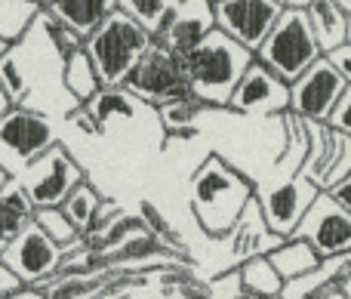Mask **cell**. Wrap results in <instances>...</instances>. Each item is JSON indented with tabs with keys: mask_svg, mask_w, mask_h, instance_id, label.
Wrapping results in <instances>:
<instances>
[{
	"mask_svg": "<svg viewBox=\"0 0 351 299\" xmlns=\"http://www.w3.org/2000/svg\"><path fill=\"white\" fill-rule=\"evenodd\" d=\"M182 62H185L188 93L206 108H225L243 68L253 62V49L237 43L222 28H210V34L188 56H182Z\"/></svg>",
	"mask_w": 351,
	"mask_h": 299,
	"instance_id": "cell-1",
	"label": "cell"
},
{
	"mask_svg": "<svg viewBox=\"0 0 351 299\" xmlns=\"http://www.w3.org/2000/svg\"><path fill=\"white\" fill-rule=\"evenodd\" d=\"M253 182L231 170L219 154H210L191 176V210L200 228L213 238L231 235L243 204L253 198Z\"/></svg>",
	"mask_w": 351,
	"mask_h": 299,
	"instance_id": "cell-2",
	"label": "cell"
},
{
	"mask_svg": "<svg viewBox=\"0 0 351 299\" xmlns=\"http://www.w3.org/2000/svg\"><path fill=\"white\" fill-rule=\"evenodd\" d=\"M152 40H154V34L145 25H139L123 10H111L108 16L84 37V49L99 74V84L121 86Z\"/></svg>",
	"mask_w": 351,
	"mask_h": 299,
	"instance_id": "cell-3",
	"label": "cell"
},
{
	"mask_svg": "<svg viewBox=\"0 0 351 299\" xmlns=\"http://www.w3.org/2000/svg\"><path fill=\"white\" fill-rule=\"evenodd\" d=\"M253 56H256V62H262L268 71H274L287 84L293 77H299L321 56V47H317L315 31H311L305 6L284 3L280 16L274 19V25L262 37V43L256 47Z\"/></svg>",
	"mask_w": 351,
	"mask_h": 299,
	"instance_id": "cell-4",
	"label": "cell"
},
{
	"mask_svg": "<svg viewBox=\"0 0 351 299\" xmlns=\"http://www.w3.org/2000/svg\"><path fill=\"white\" fill-rule=\"evenodd\" d=\"M121 86H127L136 99H142L148 105H160L167 99L188 96L185 62H182V56H176L173 49H167L154 37Z\"/></svg>",
	"mask_w": 351,
	"mask_h": 299,
	"instance_id": "cell-5",
	"label": "cell"
},
{
	"mask_svg": "<svg viewBox=\"0 0 351 299\" xmlns=\"http://www.w3.org/2000/svg\"><path fill=\"white\" fill-rule=\"evenodd\" d=\"M80 179H86L80 164L68 154V148L62 142H53L49 148H43L37 158H31L25 164V173L19 176V182L25 185L34 207H59L62 198Z\"/></svg>",
	"mask_w": 351,
	"mask_h": 299,
	"instance_id": "cell-6",
	"label": "cell"
},
{
	"mask_svg": "<svg viewBox=\"0 0 351 299\" xmlns=\"http://www.w3.org/2000/svg\"><path fill=\"white\" fill-rule=\"evenodd\" d=\"M299 121L305 130L302 173L317 189H330L351 173V136L324 121H305V117Z\"/></svg>",
	"mask_w": 351,
	"mask_h": 299,
	"instance_id": "cell-7",
	"label": "cell"
},
{
	"mask_svg": "<svg viewBox=\"0 0 351 299\" xmlns=\"http://www.w3.org/2000/svg\"><path fill=\"white\" fill-rule=\"evenodd\" d=\"M6 265L12 269V275L25 284V287L40 290V284H47L49 278L59 272L62 263V247L37 226L34 219H28L19 235L3 247L0 253Z\"/></svg>",
	"mask_w": 351,
	"mask_h": 299,
	"instance_id": "cell-8",
	"label": "cell"
},
{
	"mask_svg": "<svg viewBox=\"0 0 351 299\" xmlns=\"http://www.w3.org/2000/svg\"><path fill=\"white\" fill-rule=\"evenodd\" d=\"M290 235L305 238L317 250V256H339V253L351 250V213L342 204L333 201L327 189H321L305 213L299 216L296 228Z\"/></svg>",
	"mask_w": 351,
	"mask_h": 299,
	"instance_id": "cell-9",
	"label": "cell"
},
{
	"mask_svg": "<svg viewBox=\"0 0 351 299\" xmlns=\"http://www.w3.org/2000/svg\"><path fill=\"white\" fill-rule=\"evenodd\" d=\"M342 90H346V77L321 53L299 77L290 80L287 111L296 117H305V121H327V115L333 111Z\"/></svg>",
	"mask_w": 351,
	"mask_h": 299,
	"instance_id": "cell-10",
	"label": "cell"
},
{
	"mask_svg": "<svg viewBox=\"0 0 351 299\" xmlns=\"http://www.w3.org/2000/svg\"><path fill=\"white\" fill-rule=\"evenodd\" d=\"M280 10H284L280 0H213L216 28H222L253 53L274 25V19L280 16Z\"/></svg>",
	"mask_w": 351,
	"mask_h": 299,
	"instance_id": "cell-11",
	"label": "cell"
},
{
	"mask_svg": "<svg viewBox=\"0 0 351 299\" xmlns=\"http://www.w3.org/2000/svg\"><path fill=\"white\" fill-rule=\"evenodd\" d=\"M287 102H290V84L268 71L253 56V62L243 68L241 80L231 90L225 108L237 115H278V111H287Z\"/></svg>",
	"mask_w": 351,
	"mask_h": 299,
	"instance_id": "cell-12",
	"label": "cell"
},
{
	"mask_svg": "<svg viewBox=\"0 0 351 299\" xmlns=\"http://www.w3.org/2000/svg\"><path fill=\"white\" fill-rule=\"evenodd\" d=\"M317 185L311 182L308 176L302 173V164H296V170L290 173V179H284L280 185L268 191H259L256 201H259V210L265 216V226L271 228L274 235H290L296 228L299 216L305 213V207L311 204V198L317 195Z\"/></svg>",
	"mask_w": 351,
	"mask_h": 299,
	"instance_id": "cell-13",
	"label": "cell"
},
{
	"mask_svg": "<svg viewBox=\"0 0 351 299\" xmlns=\"http://www.w3.org/2000/svg\"><path fill=\"white\" fill-rule=\"evenodd\" d=\"M56 142V130L40 111H31L25 105H10L0 115V145L16 154L22 164L49 148Z\"/></svg>",
	"mask_w": 351,
	"mask_h": 299,
	"instance_id": "cell-14",
	"label": "cell"
},
{
	"mask_svg": "<svg viewBox=\"0 0 351 299\" xmlns=\"http://www.w3.org/2000/svg\"><path fill=\"white\" fill-rule=\"evenodd\" d=\"M216 28V16H213V0H179L170 6L164 25L154 37L173 49L176 56H188L206 34Z\"/></svg>",
	"mask_w": 351,
	"mask_h": 299,
	"instance_id": "cell-15",
	"label": "cell"
},
{
	"mask_svg": "<svg viewBox=\"0 0 351 299\" xmlns=\"http://www.w3.org/2000/svg\"><path fill=\"white\" fill-rule=\"evenodd\" d=\"M234 259H247V256H256V253H268L284 241V235H274L271 228L265 226V216L259 210V201H256V191L247 204H243L241 216L234 222Z\"/></svg>",
	"mask_w": 351,
	"mask_h": 299,
	"instance_id": "cell-16",
	"label": "cell"
},
{
	"mask_svg": "<svg viewBox=\"0 0 351 299\" xmlns=\"http://www.w3.org/2000/svg\"><path fill=\"white\" fill-rule=\"evenodd\" d=\"M43 10L86 37L111 10H117V0H43Z\"/></svg>",
	"mask_w": 351,
	"mask_h": 299,
	"instance_id": "cell-17",
	"label": "cell"
},
{
	"mask_svg": "<svg viewBox=\"0 0 351 299\" xmlns=\"http://www.w3.org/2000/svg\"><path fill=\"white\" fill-rule=\"evenodd\" d=\"M136 102H142V99H136L127 86H99V90L80 105L90 111V117L99 123V130H105L114 121H130V117H136Z\"/></svg>",
	"mask_w": 351,
	"mask_h": 299,
	"instance_id": "cell-18",
	"label": "cell"
},
{
	"mask_svg": "<svg viewBox=\"0 0 351 299\" xmlns=\"http://www.w3.org/2000/svg\"><path fill=\"white\" fill-rule=\"evenodd\" d=\"M268 259H271L274 272H278L284 281H293V278H302L321 263L317 250L308 244L305 238H296V235H287L274 250H268Z\"/></svg>",
	"mask_w": 351,
	"mask_h": 299,
	"instance_id": "cell-19",
	"label": "cell"
},
{
	"mask_svg": "<svg viewBox=\"0 0 351 299\" xmlns=\"http://www.w3.org/2000/svg\"><path fill=\"white\" fill-rule=\"evenodd\" d=\"M305 12H308V22L317 37L321 53H327V49L339 47L346 40V12L339 10L336 0H308Z\"/></svg>",
	"mask_w": 351,
	"mask_h": 299,
	"instance_id": "cell-20",
	"label": "cell"
},
{
	"mask_svg": "<svg viewBox=\"0 0 351 299\" xmlns=\"http://www.w3.org/2000/svg\"><path fill=\"white\" fill-rule=\"evenodd\" d=\"M237 275H241L243 296H280V290H284V278L274 272L268 253L247 256L237 269Z\"/></svg>",
	"mask_w": 351,
	"mask_h": 299,
	"instance_id": "cell-21",
	"label": "cell"
},
{
	"mask_svg": "<svg viewBox=\"0 0 351 299\" xmlns=\"http://www.w3.org/2000/svg\"><path fill=\"white\" fill-rule=\"evenodd\" d=\"M62 84H65V90L77 99V105L86 102V99L102 86L99 84L96 68H93V62H90V56H86L84 47H77L74 53H68L65 59H62Z\"/></svg>",
	"mask_w": 351,
	"mask_h": 299,
	"instance_id": "cell-22",
	"label": "cell"
},
{
	"mask_svg": "<svg viewBox=\"0 0 351 299\" xmlns=\"http://www.w3.org/2000/svg\"><path fill=\"white\" fill-rule=\"evenodd\" d=\"M111 272H56L47 284H40V296H93L102 294L111 281Z\"/></svg>",
	"mask_w": 351,
	"mask_h": 299,
	"instance_id": "cell-23",
	"label": "cell"
},
{
	"mask_svg": "<svg viewBox=\"0 0 351 299\" xmlns=\"http://www.w3.org/2000/svg\"><path fill=\"white\" fill-rule=\"evenodd\" d=\"M99 204H102V195H99V191L93 189L86 179H80V182L74 185L65 198H62L59 210L68 216V219H71V226L77 228L80 235H86V232H90V226H93V216H96Z\"/></svg>",
	"mask_w": 351,
	"mask_h": 299,
	"instance_id": "cell-24",
	"label": "cell"
},
{
	"mask_svg": "<svg viewBox=\"0 0 351 299\" xmlns=\"http://www.w3.org/2000/svg\"><path fill=\"white\" fill-rule=\"evenodd\" d=\"M40 10L43 0H0V37L6 43H19Z\"/></svg>",
	"mask_w": 351,
	"mask_h": 299,
	"instance_id": "cell-25",
	"label": "cell"
},
{
	"mask_svg": "<svg viewBox=\"0 0 351 299\" xmlns=\"http://www.w3.org/2000/svg\"><path fill=\"white\" fill-rule=\"evenodd\" d=\"M206 108L204 102H197V99L188 93V96H176V99H167V102L158 105V115H160V123H164L170 133H191V127L188 123L197 117V111Z\"/></svg>",
	"mask_w": 351,
	"mask_h": 299,
	"instance_id": "cell-26",
	"label": "cell"
},
{
	"mask_svg": "<svg viewBox=\"0 0 351 299\" xmlns=\"http://www.w3.org/2000/svg\"><path fill=\"white\" fill-rule=\"evenodd\" d=\"M139 219H142V226H145L148 232H152L170 253H176L179 259L188 256V250H185V244H182V238L176 235V228H170V222L164 219V213H158V207H154L152 201H142L139 204Z\"/></svg>",
	"mask_w": 351,
	"mask_h": 299,
	"instance_id": "cell-27",
	"label": "cell"
},
{
	"mask_svg": "<svg viewBox=\"0 0 351 299\" xmlns=\"http://www.w3.org/2000/svg\"><path fill=\"white\" fill-rule=\"evenodd\" d=\"M31 219H34L59 247H68L80 238V232L71 226V219H68L59 207H34V216H31Z\"/></svg>",
	"mask_w": 351,
	"mask_h": 299,
	"instance_id": "cell-28",
	"label": "cell"
},
{
	"mask_svg": "<svg viewBox=\"0 0 351 299\" xmlns=\"http://www.w3.org/2000/svg\"><path fill=\"white\" fill-rule=\"evenodd\" d=\"M0 90L6 93V99H10L12 105H22L25 99H28V93H31V86H28V80H25L22 65H19L12 47L0 56Z\"/></svg>",
	"mask_w": 351,
	"mask_h": 299,
	"instance_id": "cell-29",
	"label": "cell"
},
{
	"mask_svg": "<svg viewBox=\"0 0 351 299\" xmlns=\"http://www.w3.org/2000/svg\"><path fill=\"white\" fill-rule=\"evenodd\" d=\"M117 10L133 16L136 22L145 25L152 34H158L167 12H170V3H167V0H117Z\"/></svg>",
	"mask_w": 351,
	"mask_h": 299,
	"instance_id": "cell-30",
	"label": "cell"
},
{
	"mask_svg": "<svg viewBox=\"0 0 351 299\" xmlns=\"http://www.w3.org/2000/svg\"><path fill=\"white\" fill-rule=\"evenodd\" d=\"M37 22L43 25V31H47V37H49V43H53V49L59 53V59H65L68 53H74L77 47H84V37H80L74 28H68L65 22L53 19L47 10L37 12Z\"/></svg>",
	"mask_w": 351,
	"mask_h": 299,
	"instance_id": "cell-31",
	"label": "cell"
},
{
	"mask_svg": "<svg viewBox=\"0 0 351 299\" xmlns=\"http://www.w3.org/2000/svg\"><path fill=\"white\" fill-rule=\"evenodd\" d=\"M0 207L16 213V216H22V219H31V216H34V204H31L25 185L19 182V176H10L3 185H0Z\"/></svg>",
	"mask_w": 351,
	"mask_h": 299,
	"instance_id": "cell-32",
	"label": "cell"
},
{
	"mask_svg": "<svg viewBox=\"0 0 351 299\" xmlns=\"http://www.w3.org/2000/svg\"><path fill=\"white\" fill-rule=\"evenodd\" d=\"M324 123H330V127H336V130H342V133L351 136V84H346V90L339 93L333 111L327 115V121Z\"/></svg>",
	"mask_w": 351,
	"mask_h": 299,
	"instance_id": "cell-33",
	"label": "cell"
},
{
	"mask_svg": "<svg viewBox=\"0 0 351 299\" xmlns=\"http://www.w3.org/2000/svg\"><path fill=\"white\" fill-rule=\"evenodd\" d=\"M206 294H216V296H243V287H241V275L237 272H225L222 278L206 284Z\"/></svg>",
	"mask_w": 351,
	"mask_h": 299,
	"instance_id": "cell-34",
	"label": "cell"
},
{
	"mask_svg": "<svg viewBox=\"0 0 351 299\" xmlns=\"http://www.w3.org/2000/svg\"><path fill=\"white\" fill-rule=\"evenodd\" d=\"M330 59V65L336 68V71L346 77V84H351V40H342L339 47H333V49H327L324 53Z\"/></svg>",
	"mask_w": 351,
	"mask_h": 299,
	"instance_id": "cell-35",
	"label": "cell"
},
{
	"mask_svg": "<svg viewBox=\"0 0 351 299\" xmlns=\"http://www.w3.org/2000/svg\"><path fill=\"white\" fill-rule=\"evenodd\" d=\"M25 222L28 219H22V216H16V213H10V210L0 207V253H3V247L10 244L12 238H16L19 228H22Z\"/></svg>",
	"mask_w": 351,
	"mask_h": 299,
	"instance_id": "cell-36",
	"label": "cell"
},
{
	"mask_svg": "<svg viewBox=\"0 0 351 299\" xmlns=\"http://www.w3.org/2000/svg\"><path fill=\"white\" fill-rule=\"evenodd\" d=\"M19 287H25L22 281H19L16 275H12V269L0 259V296H16Z\"/></svg>",
	"mask_w": 351,
	"mask_h": 299,
	"instance_id": "cell-37",
	"label": "cell"
},
{
	"mask_svg": "<svg viewBox=\"0 0 351 299\" xmlns=\"http://www.w3.org/2000/svg\"><path fill=\"white\" fill-rule=\"evenodd\" d=\"M327 191L333 195L336 204H342V207H346L348 213H351V173H348V176H342L339 182H333Z\"/></svg>",
	"mask_w": 351,
	"mask_h": 299,
	"instance_id": "cell-38",
	"label": "cell"
},
{
	"mask_svg": "<svg viewBox=\"0 0 351 299\" xmlns=\"http://www.w3.org/2000/svg\"><path fill=\"white\" fill-rule=\"evenodd\" d=\"M71 123H74V127H77V130H84V133H102V130H99V123L93 121V117H90V111H86L84 105H80V108L71 115Z\"/></svg>",
	"mask_w": 351,
	"mask_h": 299,
	"instance_id": "cell-39",
	"label": "cell"
},
{
	"mask_svg": "<svg viewBox=\"0 0 351 299\" xmlns=\"http://www.w3.org/2000/svg\"><path fill=\"white\" fill-rule=\"evenodd\" d=\"M10 105H12V102H10V99H6V93H3V90H0V115H3V111H6V108H10Z\"/></svg>",
	"mask_w": 351,
	"mask_h": 299,
	"instance_id": "cell-40",
	"label": "cell"
},
{
	"mask_svg": "<svg viewBox=\"0 0 351 299\" xmlns=\"http://www.w3.org/2000/svg\"><path fill=\"white\" fill-rule=\"evenodd\" d=\"M336 3H339V10H342V12H346V16H348V12H351V0H336Z\"/></svg>",
	"mask_w": 351,
	"mask_h": 299,
	"instance_id": "cell-41",
	"label": "cell"
},
{
	"mask_svg": "<svg viewBox=\"0 0 351 299\" xmlns=\"http://www.w3.org/2000/svg\"><path fill=\"white\" fill-rule=\"evenodd\" d=\"M346 40H351V12L346 16Z\"/></svg>",
	"mask_w": 351,
	"mask_h": 299,
	"instance_id": "cell-42",
	"label": "cell"
},
{
	"mask_svg": "<svg viewBox=\"0 0 351 299\" xmlns=\"http://www.w3.org/2000/svg\"><path fill=\"white\" fill-rule=\"evenodd\" d=\"M6 179H10V173H6V167H3V164H0V185H3V182H6Z\"/></svg>",
	"mask_w": 351,
	"mask_h": 299,
	"instance_id": "cell-43",
	"label": "cell"
},
{
	"mask_svg": "<svg viewBox=\"0 0 351 299\" xmlns=\"http://www.w3.org/2000/svg\"><path fill=\"white\" fill-rule=\"evenodd\" d=\"M10 47H12V43H6L3 37H0V56H3V53H6V49H10Z\"/></svg>",
	"mask_w": 351,
	"mask_h": 299,
	"instance_id": "cell-44",
	"label": "cell"
},
{
	"mask_svg": "<svg viewBox=\"0 0 351 299\" xmlns=\"http://www.w3.org/2000/svg\"><path fill=\"white\" fill-rule=\"evenodd\" d=\"M280 3H284V0H280Z\"/></svg>",
	"mask_w": 351,
	"mask_h": 299,
	"instance_id": "cell-45",
	"label": "cell"
}]
</instances>
